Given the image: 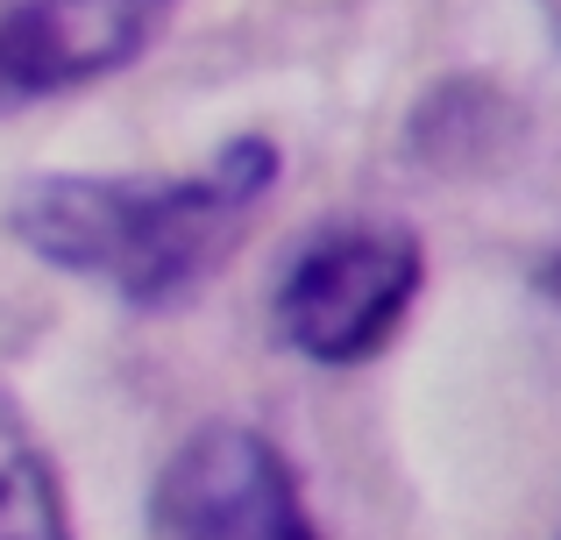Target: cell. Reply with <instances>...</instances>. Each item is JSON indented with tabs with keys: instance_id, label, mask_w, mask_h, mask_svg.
I'll return each instance as SVG.
<instances>
[{
	"instance_id": "8992f818",
	"label": "cell",
	"mask_w": 561,
	"mask_h": 540,
	"mask_svg": "<svg viewBox=\"0 0 561 540\" xmlns=\"http://www.w3.org/2000/svg\"><path fill=\"white\" fill-rule=\"evenodd\" d=\"M534 291H540V306H548V313H554V328H561V256H554V264H540Z\"/></svg>"
},
{
	"instance_id": "7a4b0ae2",
	"label": "cell",
	"mask_w": 561,
	"mask_h": 540,
	"mask_svg": "<svg viewBox=\"0 0 561 540\" xmlns=\"http://www.w3.org/2000/svg\"><path fill=\"white\" fill-rule=\"evenodd\" d=\"M420 291V242L398 221H342L291 256L277 334L306 363H370Z\"/></svg>"
},
{
	"instance_id": "6da1fadb",
	"label": "cell",
	"mask_w": 561,
	"mask_h": 540,
	"mask_svg": "<svg viewBox=\"0 0 561 540\" xmlns=\"http://www.w3.org/2000/svg\"><path fill=\"white\" fill-rule=\"evenodd\" d=\"M271 185L277 150L242 136L185 179H43L14 207V235L43 264L93 277L128 306H171L228 256Z\"/></svg>"
},
{
	"instance_id": "5b68a950",
	"label": "cell",
	"mask_w": 561,
	"mask_h": 540,
	"mask_svg": "<svg viewBox=\"0 0 561 540\" xmlns=\"http://www.w3.org/2000/svg\"><path fill=\"white\" fill-rule=\"evenodd\" d=\"M0 540H71L65 498H57L50 456L0 399Z\"/></svg>"
},
{
	"instance_id": "277c9868",
	"label": "cell",
	"mask_w": 561,
	"mask_h": 540,
	"mask_svg": "<svg viewBox=\"0 0 561 540\" xmlns=\"http://www.w3.org/2000/svg\"><path fill=\"white\" fill-rule=\"evenodd\" d=\"M150 36V0H0V107L65 93L128 65Z\"/></svg>"
},
{
	"instance_id": "52a82bcc",
	"label": "cell",
	"mask_w": 561,
	"mask_h": 540,
	"mask_svg": "<svg viewBox=\"0 0 561 540\" xmlns=\"http://www.w3.org/2000/svg\"><path fill=\"white\" fill-rule=\"evenodd\" d=\"M554 540H561V533H554Z\"/></svg>"
},
{
	"instance_id": "3957f363",
	"label": "cell",
	"mask_w": 561,
	"mask_h": 540,
	"mask_svg": "<svg viewBox=\"0 0 561 540\" xmlns=\"http://www.w3.org/2000/svg\"><path fill=\"white\" fill-rule=\"evenodd\" d=\"M150 519L157 540H320L285 456L234 420L199 427L164 462Z\"/></svg>"
}]
</instances>
